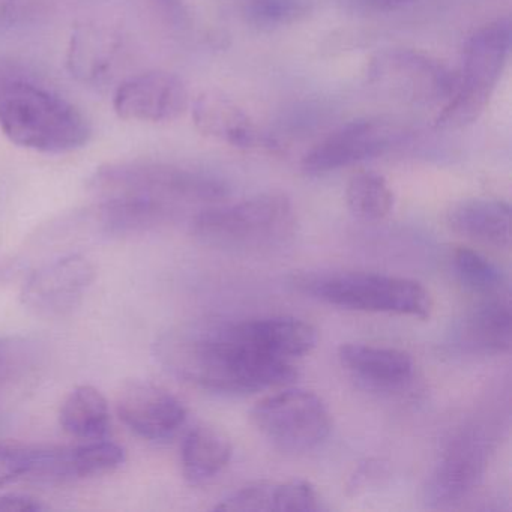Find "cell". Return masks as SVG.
Listing matches in <instances>:
<instances>
[{"label": "cell", "instance_id": "603a6c76", "mask_svg": "<svg viewBox=\"0 0 512 512\" xmlns=\"http://www.w3.org/2000/svg\"><path fill=\"white\" fill-rule=\"evenodd\" d=\"M347 208L362 221H380L394 209V193L379 173L359 172L346 188Z\"/></svg>", "mask_w": 512, "mask_h": 512}, {"label": "cell", "instance_id": "52a82bcc", "mask_svg": "<svg viewBox=\"0 0 512 512\" xmlns=\"http://www.w3.org/2000/svg\"><path fill=\"white\" fill-rule=\"evenodd\" d=\"M367 83L380 95L400 103L436 106L451 97L457 74L419 50L388 49L371 58Z\"/></svg>", "mask_w": 512, "mask_h": 512}, {"label": "cell", "instance_id": "cb8c5ba5", "mask_svg": "<svg viewBox=\"0 0 512 512\" xmlns=\"http://www.w3.org/2000/svg\"><path fill=\"white\" fill-rule=\"evenodd\" d=\"M452 266L458 280L484 298L508 296L506 275L487 257L470 248H458L452 256Z\"/></svg>", "mask_w": 512, "mask_h": 512}, {"label": "cell", "instance_id": "4dcf8cb0", "mask_svg": "<svg viewBox=\"0 0 512 512\" xmlns=\"http://www.w3.org/2000/svg\"><path fill=\"white\" fill-rule=\"evenodd\" d=\"M385 476H388V467L380 460H367L355 470L347 482V493L350 496H358L368 488L380 484Z\"/></svg>", "mask_w": 512, "mask_h": 512}, {"label": "cell", "instance_id": "277c9868", "mask_svg": "<svg viewBox=\"0 0 512 512\" xmlns=\"http://www.w3.org/2000/svg\"><path fill=\"white\" fill-rule=\"evenodd\" d=\"M88 190L100 200H148L169 208L212 205L230 196L229 184L220 176L157 161L106 164L89 178Z\"/></svg>", "mask_w": 512, "mask_h": 512}, {"label": "cell", "instance_id": "8fae6325", "mask_svg": "<svg viewBox=\"0 0 512 512\" xmlns=\"http://www.w3.org/2000/svg\"><path fill=\"white\" fill-rule=\"evenodd\" d=\"M95 280L91 260L67 254L38 266L26 278L22 304L43 319H62L73 313Z\"/></svg>", "mask_w": 512, "mask_h": 512}, {"label": "cell", "instance_id": "4fadbf2b", "mask_svg": "<svg viewBox=\"0 0 512 512\" xmlns=\"http://www.w3.org/2000/svg\"><path fill=\"white\" fill-rule=\"evenodd\" d=\"M119 418L142 439L161 442L178 433L187 421L184 403L163 386L133 380L118 395Z\"/></svg>", "mask_w": 512, "mask_h": 512}, {"label": "cell", "instance_id": "ba28073f", "mask_svg": "<svg viewBox=\"0 0 512 512\" xmlns=\"http://www.w3.org/2000/svg\"><path fill=\"white\" fill-rule=\"evenodd\" d=\"M250 419L281 451H311L322 445L332 430L331 413L322 398L304 389H284L257 401Z\"/></svg>", "mask_w": 512, "mask_h": 512}, {"label": "cell", "instance_id": "5b68a950", "mask_svg": "<svg viewBox=\"0 0 512 512\" xmlns=\"http://www.w3.org/2000/svg\"><path fill=\"white\" fill-rule=\"evenodd\" d=\"M512 23L494 20L473 32L464 46L454 92L434 119V128L457 131L475 124L490 104L511 55Z\"/></svg>", "mask_w": 512, "mask_h": 512}, {"label": "cell", "instance_id": "ac0fdd59", "mask_svg": "<svg viewBox=\"0 0 512 512\" xmlns=\"http://www.w3.org/2000/svg\"><path fill=\"white\" fill-rule=\"evenodd\" d=\"M121 46V37L109 26L89 22L77 25L68 44V71L83 83L103 82L112 73Z\"/></svg>", "mask_w": 512, "mask_h": 512}, {"label": "cell", "instance_id": "e0dca14e", "mask_svg": "<svg viewBox=\"0 0 512 512\" xmlns=\"http://www.w3.org/2000/svg\"><path fill=\"white\" fill-rule=\"evenodd\" d=\"M338 359L353 379L373 389L401 388L415 370L409 353L391 347L347 343L338 350Z\"/></svg>", "mask_w": 512, "mask_h": 512}, {"label": "cell", "instance_id": "7402d4cb", "mask_svg": "<svg viewBox=\"0 0 512 512\" xmlns=\"http://www.w3.org/2000/svg\"><path fill=\"white\" fill-rule=\"evenodd\" d=\"M59 422L65 433L76 439H104L110 428L106 397L94 386H77L62 403Z\"/></svg>", "mask_w": 512, "mask_h": 512}, {"label": "cell", "instance_id": "d6a6232c", "mask_svg": "<svg viewBox=\"0 0 512 512\" xmlns=\"http://www.w3.org/2000/svg\"><path fill=\"white\" fill-rule=\"evenodd\" d=\"M416 0H347L355 10L370 14H389L404 10L415 4Z\"/></svg>", "mask_w": 512, "mask_h": 512}, {"label": "cell", "instance_id": "9c48e42d", "mask_svg": "<svg viewBox=\"0 0 512 512\" xmlns=\"http://www.w3.org/2000/svg\"><path fill=\"white\" fill-rule=\"evenodd\" d=\"M412 133L406 125L392 119H356L341 125L314 148L301 161L302 172L307 175H326L373 158L403 145Z\"/></svg>", "mask_w": 512, "mask_h": 512}, {"label": "cell", "instance_id": "484cf974", "mask_svg": "<svg viewBox=\"0 0 512 512\" xmlns=\"http://www.w3.org/2000/svg\"><path fill=\"white\" fill-rule=\"evenodd\" d=\"M323 503L316 487L302 479L275 482L274 512H317Z\"/></svg>", "mask_w": 512, "mask_h": 512}, {"label": "cell", "instance_id": "8992f818", "mask_svg": "<svg viewBox=\"0 0 512 512\" xmlns=\"http://www.w3.org/2000/svg\"><path fill=\"white\" fill-rule=\"evenodd\" d=\"M296 287L317 301L365 313L427 319L433 308L430 293L418 281L374 272L302 275Z\"/></svg>", "mask_w": 512, "mask_h": 512}, {"label": "cell", "instance_id": "5bb4252c", "mask_svg": "<svg viewBox=\"0 0 512 512\" xmlns=\"http://www.w3.org/2000/svg\"><path fill=\"white\" fill-rule=\"evenodd\" d=\"M124 461V448L104 439L86 440V443L71 446H38L31 481L65 484L97 478L118 469Z\"/></svg>", "mask_w": 512, "mask_h": 512}, {"label": "cell", "instance_id": "7c38bea8", "mask_svg": "<svg viewBox=\"0 0 512 512\" xmlns=\"http://www.w3.org/2000/svg\"><path fill=\"white\" fill-rule=\"evenodd\" d=\"M190 94L181 77L148 71L121 83L113 98L116 115L125 121L172 122L187 112Z\"/></svg>", "mask_w": 512, "mask_h": 512}, {"label": "cell", "instance_id": "d4e9b609", "mask_svg": "<svg viewBox=\"0 0 512 512\" xmlns=\"http://www.w3.org/2000/svg\"><path fill=\"white\" fill-rule=\"evenodd\" d=\"M313 0H248L245 16L262 31L286 28L307 19Z\"/></svg>", "mask_w": 512, "mask_h": 512}, {"label": "cell", "instance_id": "f546056e", "mask_svg": "<svg viewBox=\"0 0 512 512\" xmlns=\"http://www.w3.org/2000/svg\"><path fill=\"white\" fill-rule=\"evenodd\" d=\"M47 0H0V37L34 19Z\"/></svg>", "mask_w": 512, "mask_h": 512}, {"label": "cell", "instance_id": "1f68e13d", "mask_svg": "<svg viewBox=\"0 0 512 512\" xmlns=\"http://www.w3.org/2000/svg\"><path fill=\"white\" fill-rule=\"evenodd\" d=\"M44 509L43 502L29 494H0V512H40Z\"/></svg>", "mask_w": 512, "mask_h": 512}, {"label": "cell", "instance_id": "7a4b0ae2", "mask_svg": "<svg viewBox=\"0 0 512 512\" xmlns=\"http://www.w3.org/2000/svg\"><path fill=\"white\" fill-rule=\"evenodd\" d=\"M0 128L14 145L44 154L76 151L91 136L82 112L32 76L0 92Z\"/></svg>", "mask_w": 512, "mask_h": 512}, {"label": "cell", "instance_id": "e575fe53", "mask_svg": "<svg viewBox=\"0 0 512 512\" xmlns=\"http://www.w3.org/2000/svg\"><path fill=\"white\" fill-rule=\"evenodd\" d=\"M17 346L13 341L0 340V380L5 379L14 368Z\"/></svg>", "mask_w": 512, "mask_h": 512}, {"label": "cell", "instance_id": "9a60e30c", "mask_svg": "<svg viewBox=\"0 0 512 512\" xmlns=\"http://www.w3.org/2000/svg\"><path fill=\"white\" fill-rule=\"evenodd\" d=\"M193 121L203 136L232 148H271L275 145L269 137L260 133L253 119L238 103L221 92L206 91L194 100Z\"/></svg>", "mask_w": 512, "mask_h": 512}, {"label": "cell", "instance_id": "2e32d148", "mask_svg": "<svg viewBox=\"0 0 512 512\" xmlns=\"http://www.w3.org/2000/svg\"><path fill=\"white\" fill-rule=\"evenodd\" d=\"M230 331L248 346L265 355L286 359L301 358L316 347V328L295 317H263L229 323Z\"/></svg>", "mask_w": 512, "mask_h": 512}, {"label": "cell", "instance_id": "30bf717a", "mask_svg": "<svg viewBox=\"0 0 512 512\" xmlns=\"http://www.w3.org/2000/svg\"><path fill=\"white\" fill-rule=\"evenodd\" d=\"M493 436L481 425L464 428L449 443L425 487L428 505L442 508L460 502L484 478L491 454Z\"/></svg>", "mask_w": 512, "mask_h": 512}, {"label": "cell", "instance_id": "6da1fadb", "mask_svg": "<svg viewBox=\"0 0 512 512\" xmlns=\"http://www.w3.org/2000/svg\"><path fill=\"white\" fill-rule=\"evenodd\" d=\"M154 355L182 382L214 394H254L298 379L292 362L248 346L229 323L172 329L158 338Z\"/></svg>", "mask_w": 512, "mask_h": 512}, {"label": "cell", "instance_id": "ffe728a7", "mask_svg": "<svg viewBox=\"0 0 512 512\" xmlns=\"http://www.w3.org/2000/svg\"><path fill=\"white\" fill-rule=\"evenodd\" d=\"M457 343L482 355L508 353L512 346V314L508 296L484 298L457 328Z\"/></svg>", "mask_w": 512, "mask_h": 512}, {"label": "cell", "instance_id": "d6986e66", "mask_svg": "<svg viewBox=\"0 0 512 512\" xmlns=\"http://www.w3.org/2000/svg\"><path fill=\"white\" fill-rule=\"evenodd\" d=\"M452 232L497 250L511 247V206L503 200L467 199L446 214Z\"/></svg>", "mask_w": 512, "mask_h": 512}, {"label": "cell", "instance_id": "44dd1931", "mask_svg": "<svg viewBox=\"0 0 512 512\" xmlns=\"http://www.w3.org/2000/svg\"><path fill=\"white\" fill-rule=\"evenodd\" d=\"M232 452V442L218 428L206 424L191 428L181 448L185 481L194 487L212 481L226 469Z\"/></svg>", "mask_w": 512, "mask_h": 512}, {"label": "cell", "instance_id": "f1b7e54d", "mask_svg": "<svg viewBox=\"0 0 512 512\" xmlns=\"http://www.w3.org/2000/svg\"><path fill=\"white\" fill-rule=\"evenodd\" d=\"M146 14L169 29L184 31L190 26V11L184 0H137Z\"/></svg>", "mask_w": 512, "mask_h": 512}, {"label": "cell", "instance_id": "3957f363", "mask_svg": "<svg viewBox=\"0 0 512 512\" xmlns=\"http://www.w3.org/2000/svg\"><path fill=\"white\" fill-rule=\"evenodd\" d=\"M292 200L281 193H263L233 205L203 209L191 223L193 235L212 248L238 254L280 250L296 235Z\"/></svg>", "mask_w": 512, "mask_h": 512}, {"label": "cell", "instance_id": "836d02e7", "mask_svg": "<svg viewBox=\"0 0 512 512\" xmlns=\"http://www.w3.org/2000/svg\"><path fill=\"white\" fill-rule=\"evenodd\" d=\"M32 73L20 64V62L14 61V59L5 58L0 56V92L4 91L11 82L17 79H23V77H31Z\"/></svg>", "mask_w": 512, "mask_h": 512}, {"label": "cell", "instance_id": "83f0119b", "mask_svg": "<svg viewBox=\"0 0 512 512\" xmlns=\"http://www.w3.org/2000/svg\"><path fill=\"white\" fill-rule=\"evenodd\" d=\"M275 482L262 481L247 485L221 500L215 511L272 512Z\"/></svg>", "mask_w": 512, "mask_h": 512}, {"label": "cell", "instance_id": "4316f807", "mask_svg": "<svg viewBox=\"0 0 512 512\" xmlns=\"http://www.w3.org/2000/svg\"><path fill=\"white\" fill-rule=\"evenodd\" d=\"M37 455L38 446L0 442V487L19 479H31Z\"/></svg>", "mask_w": 512, "mask_h": 512}]
</instances>
